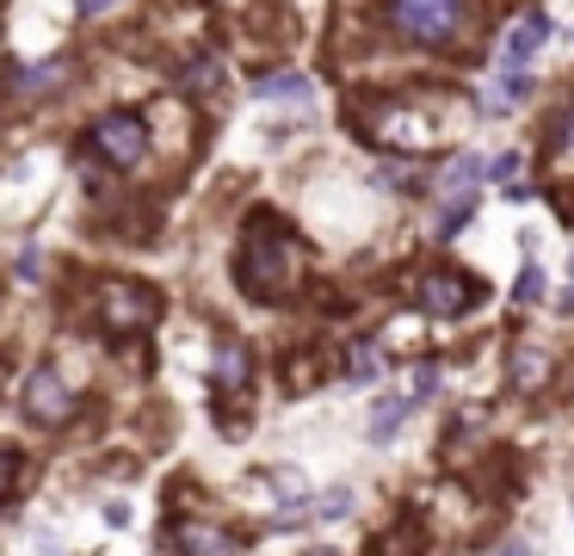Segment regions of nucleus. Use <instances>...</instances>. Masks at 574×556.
<instances>
[{
    "mask_svg": "<svg viewBox=\"0 0 574 556\" xmlns=\"http://www.w3.org/2000/svg\"><path fill=\"white\" fill-rule=\"evenodd\" d=\"M303 242L278 223V217H253L248 235H241V260H235V279H241V291L248 297H266V304H278V297H290V291L303 285Z\"/></svg>",
    "mask_w": 574,
    "mask_h": 556,
    "instance_id": "obj_1",
    "label": "nucleus"
},
{
    "mask_svg": "<svg viewBox=\"0 0 574 556\" xmlns=\"http://www.w3.org/2000/svg\"><path fill=\"white\" fill-rule=\"evenodd\" d=\"M389 25L408 44L445 50V44H458L476 32V0H389Z\"/></svg>",
    "mask_w": 574,
    "mask_h": 556,
    "instance_id": "obj_2",
    "label": "nucleus"
},
{
    "mask_svg": "<svg viewBox=\"0 0 574 556\" xmlns=\"http://www.w3.org/2000/svg\"><path fill=\"white\" fill-rule=\"evenodd\" d=\"M154 316H161V297L149 285H130V279H105L99 285V322H105V334H142Z\"/></svg>",
    "mask_w": 574,
    "mask_h": 556,
    "instance_id": "obj_3",
    "label": "nucleus"
},
{
    "mask_svg": "<svg viewBox=\"0 0 574 556\" xmlns=\"http://www.w3.org/2000/svg\"><path fill=\"white\" fill-rule=\"evenodd\" d=\"M87 149H93L105 168H136V161L149 155V124L136 112H105V118H93Z\"/></svg>",
    "mask_w": 574,
    "mask_h": 556,
    "instance_id": "obj_4",
    "label": "nucleus"
},
{
    "mask_svg": "<svg viewBox=\"0 0 574 556\" xmlns=\"http://www.w3.org/2000/svg\"><path fill=\"white\" fill-rule=\"evenodd\" d=\"M476 297V285L470 279H458V272H426L421 285H414V304L426 309V316H463V304Z\"/></svg>",
    "mask_w": 574,
    "mask_h": 556,
    "instance_id": "obj_5",
    "label": "nucleus"
},
{
    "mask_svg": "<svg viewBox=\"0 0 574 556\" xmlns=\"http://www.w3.org/2000/svg\"><path fill=\"white\" fill-rule=\"evenodd\" d=\"M25 408H32V421L62 427L68 415H75V396H68V384H62L57 371H38V378L25 384Z\"/></svg>",
    "mask_w": 574,
    "mask_h": 556,
    "instance_id": "obj_6",
    "label": "nucleus"
},
{
    "mask_svg": "<svg viewBox=\"0 0 574 556\" xmlns=\"http://www.w3.org/2000/svg\"><path fill=\"white\" fill-rule=\"evenodd\" d=\"M544 44H550V20L525 13V20H519L513 32H507V50H500V62H507V69H519V62H532L537 50H544Z\"/></svg>",
    "mask_w": 574,
    "mask_h": 556,
    "instance_id": "obj_7",
    "label": "nucleus"
},
{
    "mask_svg": "<svg viewBox=\"0 0 574 556\" xmlns=\"http://www.w3.org/2000/svg\"><path fill=\"white\" fill-rule=\"evenodd\" d=\"M482 155H458V161H445V173H439V193H445V205H463V198H476V186H482Z\"/></svg>",
    "mask_w": 574,
    "mask_h": 556,
    "instance_id": "obj_8",
    "label": "nucleus"
},
{
    "mask_svg": "<svg viewBox=\"0 0 574 556\" xmlns=\"http://www.w3.org/2000/svg\"><path fill=\"white\" fill-rule=\"evenodd\" d=\"M519 99H532V81L519 75V69H513V75L500 69V81L488 87V118H495V112H507V106H519Z\"/></svg>",
    "mask_w": 574,
    "mask_h": 556,
    "instance_id": "obj_9",
    "label": "nucleus"
},
{
    "mask_svg": "<svg viewBox=\"0 0 574 556\" xmlns=\"http://www.w3.org/2000/svg\"><path fill=\"white\" fill-rule=\"evenodd\" d=\"M260 94H266V99H290V106H303V99H315V81H309V75H266V81H260Z\"/></svg>",
    "mask_w": 574,
    "mask_h": 556,
    "instance_id": "obj_10",
    "label": "nucleus"
},
{
    "mask_svg": "<svg viewBox=\"0 0 574 556\" xmlns=\"http://www.w3.org/2000/svg\"><path fill=\"white\" fill-rule=\"evenodd\" d=\"M408 421V403H402V396H383V403L377 408H371V440H396V427H402Z\"/></svg>",
    "mask_w": 574,
    "mask_h": 556,
    "instance_id": "obj_11",
    "label": "nucleus"
},
{
    "mask_svg": "<svg viewBox=\"0 0 574 556\" xmlns=\"http://www.w3.org/2000/svg\"><path fill=\"white\" fill-rule=\"evenodd\" d=\"M241 384H248V353H241V346H223V353H216V390L229 396V390H241Z\"/></svg>",
    "mask_w": 574,
    "mask_h": 556,
    "instance_id": "obj_12",
    "label": "nucleus"
},
{
    "mask_svg": "<svg viewBox=\"0 0 574 556\" xmlns=\"http://www.w3.org/2000/svg\"><path fill=\"white\" fill-rule=\"evenodd\" d=\"M179 544H186V551H198V556H235V544L223 532H204V526H179Z\"/></svg>",
    "mask_w": 574,
    "mask_h": 556,
    "instance_id": "obj_13",
    "label": "nucleus"
},
{
    "mask_svg": "<svg viewBox=\"0 0 574 556\" xmlns=\"http://www.w3.org/2000/svg\"><path fill=\"white\" fill-rule=\"evenodd\" d=\"M377 371H383V353H377V341L352 346V359H346V378H352V384H377Z\"/></svg>",
    "mask_w": 574,
    "mask_h": 556,
    "instance_id": "obj_14",
    "label": "nucleus"
},
{
    "mask_svg": "<svg viewBox=\"0 0 574 556\" xmlns=\"http://www.w3.org/2000/svg\"><path fill=\"white\" fill-rule=\"evenodd\" d=\"M62 62H32V69H20V94H50V87H62Z\"/></svg>",
    "mask_w": 574,
    "mask_h": 556,
    "instance_id": "obj_15",
    "label": "nucleus"
},
{
    "mask_svg": "<svg viewBox=\"0 0 574 556\" xmlns=\"http://www.w3.org/2000/svg\"><path fill=\"white\" fill-rule=\"evenodd\" d=\"M550 155L574 168V106H569L562 118H556V131H550Z\"/></svg>",
    "mask_w": 574,
    "mask_h": 556,
    "instance_id": "obj_16",
    "label": "nucleus"
},
{
    "mask_svg": "<svg viewBox=\"0 0 574 556\" xmlns=\"http://www.w3.org/2000/svg\"><path fill=\"white\" fill-rule=\"evenodd\" d=\"M513 384H519V390H537V384H544V353H519Z\"/></svg>",
    "mask_w": 574,
    "mask_h": 556,
    "instance_id": "obj_17",
    "label": "nucleus"
},
{
    "mask_svg": "<svg viewBox=\"0 0 574 556\" xmlns=\"http://www.w3.org/2000/svg\"><path fill=\"white\" fill-rule=\"evenodd\" d=\"M216 81H223V69H216L211 57H198V62L186 69V87H191V94H204V87H216Z\"/></svg>",
    "mask_w": 574,
    "mask_h": 556,
    "instance_id": "obj_18",
    "label": "nucleus"
},
{
    "mask_svg": "<svg viewBox=\"0 0 574 556\" xmlns=\"http://www.w3.org/2000/svg\"><path fill=\"white\" fill-rule=\"evenodd\" d=\"M346 507H352V489H327L315 501V519H346Z\"/></svg>",
    "mask_w": 574,
    "mask_h": 556,
    "instance_id": "obj_19",
    "label": "nucleus"
},
{
    "mask_svg": "<svg viewBox=\"0 0 574 556\" xmlns=\"http://www.w3.org/2000/svg\"><path fill=\"white\" fill-rule=\"evenodd\" d=\"M488 173H495L507 193H525V186H519V155H500V161H488Z\"/></svg>",
    "mask_w": 574,
    "mask_h": 556,
    "instance_id": "obj_20",
    "label": "nucleus"
},
{
    "mask_svg": "<svg viewBox=\"0 0 574 556\" xmlns=\"http://www.w3.org/2000/svg\"><path fill=\"white\" fill-rule=\"evenodd\" d=\"M433 390H439V371H433V365H421V371H414V403H426Z\"/></svg>",
    "mask_w": 574,
    "mask_h": 556,
    "instance_id": "obj_21",
    "label": "nucleus"
},
{
    "mask_svg": "<svg viewBox=\"0 0 574 556\" xmlns=\"http://www.w3.org/2000/svg\"><path fill=\"white\" fill-rule=\"evenodd\" d=\"M13 477H20V458H13V452H7V445H0V495H7V489H13Z\"/></svg>",
    "mask_w": 574,
    "mask_h": 556,
    "instance_id": "obj_22",
    "label": "nucleus"
},
{
    "mask_svg": "<svg viewBox=\"0 0 574 556\" xmlns=\"http://www.w3.org/2000/svg\"><path fill=\"white\" fill-rule=\"evenodd\" d=\"M38 272H43V254L25 248V254H20V279H38Z\"/></svg>",
    "mask_w": 574,
    "mask_h": 556,
    "instance_id": "obj_23",
    "label": "nucleus"
},
{
    "mask_svg": "<svg viewBox=\"0 0 574 556\" xmlns=\"http://www.w3.org/2000/svg\"><path fill=\"white\" fill-rule=\"evenodd\" d=\"M513 297H519V304H532V297H537V267H525V279H519Z\"/></svg>",
    "mask_w": 574,
    "mask_h": 556,
    "instance_id": "obj_24",
    "label": "nucleus"
},
{
    "mask_svg": "<svg viewBox=\"0 0 574 556\" xmlns=\"http://www.w3.org/2000/svg\"><path fill=\"white\" fill-rule=\"evenodd\" d=\"M105 7H112V0H80V13H105Z\"/></svg>",
    "mask_w": 574,
    "mask_h": 556,
    "instance_id": "obj_25",
    "label": "nucleus"
},
{
    "mask_svg": "<svg viewBox=\"0 0 574 556\" xmlns=\"http://www.w3.org/2000/svg\"><path fill=\"white\" fill-rule=\"evenodd\" d=\"M500 556H532V551H525V544H507V551H500Z\"/></svg>",
    "mask_w": 574,
    "mask_h": 556,
    "instance_id": "obj_26",
    "label": "nucleus"
},
{
    "mask_svg": "<svg viewBox=\"0 0 574 556\" xmlns=\"http://www.w3.org/2000/svg\"><path fill=\"white\" fill-rule=\"evenodd\" d=\"M569 304H574V297H569Z\"/></svg>",
    "mask_w": 574,
    "mask_h": 556,
    "instance_id": "obj_27",
    "label": "nucleus"
}]
</instances>
